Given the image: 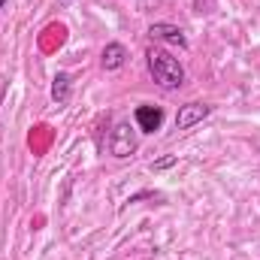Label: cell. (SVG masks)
<instances>
[{"label":"cell","instance_id":"cell-7","mask_svg":"<svg viewBox=\"0 0 260 260\" xmlns=\"http://www.w3.org/2000/svg\"><path fill=\"white\" fill-rule=\"evenodd\" d=\"M70 97H73V79H70V73H55V79H52V100L58 106H67Z\"/></svg>","mask_w":260,"mask_h":260},{"label":"cell","instance_id":"cell-2","mask_svg":"<svg viewBox=\"0 0 260 260\" xmlns=\"http://www.w3.org/2000/svg\"><path fill=\"white\" fill-rule=\"evenodd\" d=\"M139 148V136H136V124L130 121H118L112 127V136H109V154L118 157V160H127L136 154Z\"/></svg>","mask_w":260,"mask_h":260},{"label":"cell","instance_id":"cell-1","mask_svg":"<svg viewBox=\"0 0 260 260\" xmlns=\"http://www.w3.org/2000/svg\"><path fill=\"white\" fill-rule=\"evenodd\" d=\"M145 67L151 73V79L164 88V91H176L185 85V67L179 58H173L167 49H148L145 52Z\"/></svg>","mask_w":260,"mask_h":260},{"label":"cell","instance_id":"cell-9","mask_svg":"<svg viewBox=\"0 0 260 260\" xmlns=\"http://www.w3.org/2000/svg\"><path fill=\"white\" fill-rule=\"evenodd\" d=\"M3 9H6V0H0V15H3Z\"/></svg>","mask_w":260,"mask_h":260},{"label":"cell","instance_id":"cell-4","mask_svg":"<svg viewBox=\"0 0 260 260\" xmlns=\"http://www.w3.org/2000/svg\"><path fill=\"white\" fill-rule=\"evenodd\" d=\"M209 115H212V106L209 103H185L176 112V130H191L194 124H200Z\"/></svg>","mask_w":260,"mask_h":260},{"label":"cell","instance_id":"cell-10","mask_svg":"<svg viewBox=\"0 0 260 260\" xmlns=\"http://www.w3.org/2000/svg\"><path fill=\"white\" fill-rule=\"evenodd\" d=\"M61 3H73V0H61Z\"/></svg>","mask_w":260,"mask_h":260},{"label":"cell","instance_id":"cell-5","mask_svg":"<svg viewBox=\"0 0 260 260\" xmlns=\"http://www.w3.org/2000/svg\"><path fill=\"white\" fill-rule=\"evenodd\" d=\"M133 118H136V130L139 133H157V130L164 127V109L160 106H151V103L139 106Z\"/></svg>","mask_w":260,"mask_h":260},{"label":"cell","instance_id":"cell-8","mask_svg":"<svg viewBox=\"0 0 260 260\" xmlns=\"http://www.w3.org/2000/svg\"><path fill=\"white\" fill-rule=\"evenodd\" d=\"M179 164V154H167V157H157V160H151V173H164V170H170V167H176Z\"/></svg>","mask_w":260,"mask_h":260},{"label":"cell","instance_id":"cell-3","mask_svg":"<svg viewBox=\"0 0 260 260\" xmlns=\"http://www.w3.org/2000/svg\"><path fill=\"white\" fill-rule=\"evenodd\" d=\"M148 37H151V40H160V43H167V46H176V49H188V40H185L182 27H179V24H170V21H154V24L148 27Z\"/></svg>","mask_w":260,"mask_h":260},{"label":"cell","instance_id":"cell-6","mask_svg":"<svg viewBox=\"0 0 260 260\" xmlns=\"http://www.w3.org/2000/svg\"><path fill=\"white\" fill-rule=\"evenodd\" d=\"M124 64H127V49L121 43H106L103 52H100V67L106 73H115V70H121Z\"/></svg>","mask_w":260,"mask_h":260}]
</instances>
